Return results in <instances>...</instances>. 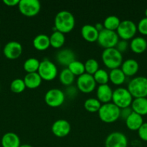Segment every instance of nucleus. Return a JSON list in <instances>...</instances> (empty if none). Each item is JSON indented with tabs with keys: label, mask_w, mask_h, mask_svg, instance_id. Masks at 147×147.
<instances>
[{
	"label": "nucleus",
	"mask_w": 147,
	"mask_h": 147,
	"mask_svg": "<svg viewBox=\"0 0 147 147\" xmlns=\"http://www.w3.org/2000/svg\"><path fill=\"white\" fill-rule=\"evenodd\" d=\"M112 93L113 90L108 84L99 85L97 88V98L101 103H110L112 100Z\"/></svg>",
	"instance_id": "nucleus-16"
},
{
	"label": "nucleus",
	"mask_w": 147,
	"mask_h": 147,
	"mask_svg": "<svg viewBox=\"0 0 147 147\" xmlns=\"http://www.w3.org/2000/svg\"><path fill=\"white\" fill-rule=\"evenodd\" d=\"M26 86L23 79L16 78L10 83V89L14 93H21L25 90Z\"/></svg>",
	"instance_id": "nucleus-33"
},
{
	"label": "nucleus",
	"mask_w": 147,
	"mask_h": 147,
	"mask_svg": "<svg viewBox=\"0 0 147 147\" xmlns=\"http://www.w3.org/2000/svg\"><path fill=\"white\" fill-rule=\"evenodd\" d=\"M81 34L86 41L89 42H95L97 41L99 32L97 30L94 25L86 24L82 26L81 29Z\"/></svg>",
	"instance_id": "nucleus-17"
},
{
	"label": "nucleus",
	"mask_w": 147,
	"mask_h": 147,
	"mask_svg": "<svg viewBox=\"0 0 147 147\" xmlns=\"http://www.w3.org/2000/svg\"><path fill=\"white\" fill-rule=\"evenodd\" d=\"M143 123H144V120L142 116L133 111L125 120V124L127 127L132 131H138Z\"/></svg>",
	"instance_id": "nucleus-22"
},
{
	"label": "nucleus",
	"mask_w": 147,
	"mask_h": 147,
	"mask_svg": "<svg viewBox=\"0 0 147 147\" xmlns=\"http://www.w3.org/2000/svg\"><path fill=\"white\" fill-rule=\"evenodd\" d=\"M137 32V26L131 20H123L121 21L116 30L118 37H120L121 40H132L135 36Z\"/></svg>",
	"instance_id": "nucleus-8"
},
{
	"label": "nucleus",
	"mask_w": 147,
	"mask_h": 147,
	"mask_svg": "<svg viewBox=\"0 0 147 147\" xmlns=\"http://www.w3.org/2000/svg\"><path fill=\"white\" fill-rule=\"evenodd\" d=\"M137 30H138L141 34L144 35H147V18L144 17L141 19L138 23L137 25Z\"/></svg>",
	"instance_id": "nucleus-35"
},
{
	"label": "nucleus",
	"mask_w": 147,
	"mask_h": 147,
	"mask_svg": "<svg viewBox=\"0 0 147 147\" xmlns=\"http://www.w3.org/2000/svg\"><path fill=\"white\" fill-rule=\"evenodd\" d=\"M20 147H33V146L30 144H22L20 145Z\"/></svg>",
	"instance_id": "nucleus-42"
},
{
	"label": "nucleus",
	"mask_w": 147,
	"mask_h": 147,
	"mask_svg": "<svg viewBox=\"0 0 147 147\" xmlns=\"http://www.w3.org/2000/svg\"><path fill=\"white\" fill-rule=\"evenodd\" d=\"M75 80V76L67 68H64L59 74V80L66 86H71Z\"/></svg>",
	"instance_id": "nucleus-27"
},
{
	"label": "nucleus",
	"mask_w": 147,
	"mask_h": 147,
	"mask_svg": "<svg viewBox=\"0 0 147 147\" xmlns=\"http://www.w3.org/2000/svg\"><path fill=\"white\" fill-rule=\"evenodd\" d=\"M121 70L125 76H133L136 74L139 69V64L134 59H127L122 62L121 65Z\"/></svg>",
	"instance_id": "nucleus-18"
},
{
	"label": "nucleus",
	"mask_w": 147,
	"mask_h": 147,
	"mask_svg": "<svg viewBox=\"0 0 147 147\" xmlns=\"http://www.w3.org/2000/svg\"><path fill=\"white\" fill-rule=\"evenodd\" d=\"M41 5L38 0H20L19 11L26 17H31L37 15L40 11Z\"/></svg>",
	"instance_id": "nucleus-9"
},
{
	"label": "nucleus",
	"mask_w": 147,
	"mask_h": 147,
	"mask_svg": "<svg viewBox=\"0 0 147 147\" xmlns=\"http://www.w3.org/2000/svg\"><path fill=\"white\" fill-rule=\"evenodd\" d=\"M133 111L141 116L147 115V98H135L131 106Z\"/></svg>",
	"instance_id": "nucleus-20"
},
{
	"label": "nucleus",
	"mask_w": 147,
	"mask_h": 147,
	"mask_svg": "<svg viewBox=\"0 0 147 147\" xmlns=\"http://www.w3.org/2000/svg\"><path fill=\"white\" fill-rule=\"evenodd\" d=\"M138 136L143 141L147 142V122L144 123L138 130Z\"/></svg>",
	"instance_id": "nucleus-36"
},
{
	"label": "nucleus",
	"mask_w": 147,
	"mask_h": 147,
	"mask_svg": "<svg viewBox=\"0 0 147 147\" xmlns=\"http://www.w3.org/2000/svg\"><path fill=\"white\" fill-rule=\"evenodd\" d=\"M56 60L61 65L68 67L71 63L76 60V55L71 49H62L56 54Z\"/></svg>",
	"instance_id": "nucleus-15"
},
{
	"label": "nucleus",
	"mask_w": 147,
	"mask_h": 147,
	"mask_svg": "<svg viewBox=\"0 0 147 147\" xmlns=\"http://www.w3.org/2000/svg\"><path fill=\"white\" fill-rule=\"evenodd\" d=\"M145 15H146V17L147 18V8L146 9V10H145Z\"/></svg>",
	"instance_id": "nucleus-43"
},
{
	"label": "nucleus",
	"mask_w": 147,
	"mask_h": 147,
	"mask_svg": "<svg viewBox=\"0 0 147 147\" xmlns=\"http://www.w3.org/2000/svg\"><path fill=\"white\" fill-rule=\"evenodd\" d=\"M3 53L7 59L15 60L22 53V46L17 41H10L4 45Z\"/></svg>",
	"instance_id": "nucleus-13"
},
{
	"label": "nucleus",
	"mask_w": 147,
	"mask_h": 147,
	"mask_svg": "<svg viewBox=\"0 0 147 147\" xmlns=\"http://www.w3.org/2000/svg\"><path fill=\"white\" fill-rule=\"evenodd\" d=\"M119 17L115 15H110L105 19L103 22L104 28L107 30L115 31L118 29L120 23Z\"/></svg>",
	"instance_id": "nucleus-29"
},
{
	"label": "nucleus",
	"mask_w": 147,
	"mask_h": 147,
	"mask_svg": "<svg viewBox=\"0 0 147 147\" xmlns=\"http://www.w3.org/2000/svg\"><path fill=\"white\" fill-rule=\"evenodd\" d=\"M105 147H127L128 139L122 132L113 131L105 139Z\"/></svg>",
	"instance_id": "nucleus-12"
},
{
	"label": "nucleus",
	"mask_w": 147,
	"mask_h": 147,
	"mask_svg": "<svg viewBox=\"0 0 147 147\" xmlns=\"http://www.w3.org/2000/svg\"><path fill=\"white\" fill-rule=\"evenodd\" d=\"M130 47L133 53L141 54L147 48V41L143 37H135L131 40Z\"/></svg>",
	"instance_id": "nucleus-23"
},
{
	"label": "nucleus",
	"mask_w": 147,
	"mask_h": 147,
	"mask_svg": "<svg viewBox=\"0 0 147 147\" xmlns=\"http://www.w3.org/2000/svg\"><path fill=\"white\" fill-rule=\"evenodd\" d=\"M77 87H74L71 85V86H67V88H66L65 90V96H68L70 98H74L76 96V95L77 94Z\"/></svg>",
	"instance_id": "nucleus-39"
},
{
	"label": "nucleus",
	"mask_w": 147,
	"mask_h": 147,
	"mask_svg": "<svg viewBox=\"0 0 147 147\" xmlns=\"http://www.w3.org/2000/svg\"><path fill=\"white\" fill-rule=\"evenodd\" d=\"M85 73L93 76L99 70V63L95 58H89L85 62Z\"/></svg>",
	"instance_id": "nucleus-34"
},
{
	"label": "nucleus",
	"mask_w": 147,
	"mask_h": 147,
	"mask_svg": "<svg viewBox=\"0 0 147 147\" xmlns=\"http://www.w3.org/2000/svg\"><path fill=\"white\" fill-rule=\"evenodd\" d=\"M51 131L53 134L59 138H63L69 135L71 131V125L65 119H59L53 123Z\"/></svg>",
	"instance_id": "nucleus-14"
},
{
	"label": "nucleus",
	"mask_w": 147,
	"mask_h": 147,
	"mask_svg": "<svg viewBox=\"0 0 147 147\" xmlns=\"http://www.w3.org/2000/svg\"><path fill=\"white\" fill-rule=\"evenodd\" d=\"M133 96L128 90L125 88H118L113 90L112 100L119 109L129 107L133 102Z\"/></svg>",
	"instance_id": "nucleus-5"
},
{
	"label": "nucleus",
	"mask_w": 147,
	"mask_h": 147,
	"mask_svg": "<svg viewBox=\"0 0 147 147\" xmlns=\"http://www.w3.org/2000/svg\"><path fill=\"white\" fill-rule=\"evenodd\" d=\"M94 26H95V27L97 29V30L99 32L100 31H102V30L104 29L103 24H102V23H100V22L96 23V24H95V25H94Z\"/></svg>",
	"instance_id": "nucleus-41"
},
{
	"label": "nucleus",
	"mask_w": 147,
	"mask_h": 147,
	"mask_svg": "<svg viewBox=\"0 0 147 147\" xmlns=\"http://www.w3.org/2000/svg\"><path fill=\"white\" fill-rule=\"evenodd\" d=\"M120 109L113 103H103L98 111V115L102 121L111 123L116 121L120 118Z\"/></svg>",
	"instance_id": "nucleus-3"
},
{
	"label": "nucleus",
	"mask_w": 147,
	"mask_h": 147,
	"mask_svg": "<svg viewBox=\"0 0 147 147\" xmlns=\"http://www.w3.org/2000/svg\"><path fill=\"white\" fill-rule=\"evenodd\" d=\"M97 83L92 75L84 73L78 76L76 80V87L78 90L84 93H90L96 88Z\"/></svg>",
	"instance_id": "nucleus-11"
},
{
	"label": "nucleus",
	"mask_w": 147,
	"mask_h": 147,
	"mask_svg": "<svg viewBox=\"0 0 147 147\" xmlns=\"http://www.w3.org/2000/svg\"><path fill=\"white\" fill-rule=\"evenodd\" d=\"M49 37H50V46L56 49L61 48L64 45L66 40L64 34L58 30H55Z\"/></svg>",
	"instance_id": "nucleus-26"
},
{
	"label": "nucleus",
	"mask_w": 147,
	"mask_h": 147,
	"mask_svg": "<svg viewBox=\"0 0 147 147\" xmlns=\"http://www.w3.org/2000/svg\"><path fill=\"white\" fill-rule=\"evenodd\" d=\"M66 96L64 92L59 88H51L48 90L44 96L46 104L50 107H59L63 103Z\"/></svg>",
	"instance_id": "nucleus-10"
},
{
	"label": "nucleus",
	"mask_w": 147,
	"mask_h": 147,
	"mask_svg": "<svg viewBox=\"0 0 147 147\" xmlns=\"http://www.w3.org/2000/svg\"><path fill=\"white\" fill-rule=\"evenodd\" d=\"M20 0H4L3 3L8 7H14L18 6Z\"/></svg>",
	"instance_id": "nucleus-40"
},
{
	"label": "nucleus",
	"mask_w": 147,
	"mask_h": 147,
	"mask_svg": "<svg viewBox=\"0 0 147 147\" xmlns=\"http://www.w3.org/2000/svg\"><path fill=\"white\" fill-rule=\"evenodd\" d=\"M35 48L40 51L46 50L50 46V37L46 34H39L35 37L33 40Z\"/></svg>",
	"instance_id": "nucleus-21"
},
{
	"label": "nucleus",
	"mask_w": 147,
	"mask_h": 147,
	"mask_svg": "<svg viewBox=\"0 0 147 147\" xmlns=\"http://www.w3.org/2000/svg\"><path fill=\"white\" fill-rule=\"evenodd\" d=\"M0 48H1V45H0Z\"/></svg>",
	"instance_id": "nucleus-44"
},
{
	"label": "nucleus",
	"mask_w": 147,
	"mask_h": 147,
	"mask_svg": "<svg viewBox=\"0 0 147 147\" xmlns=\"http://www.w3.org/2000/svg\"><path fill=\"white\" fill-rule=\"evenodd\" d=\"M120 109V117L122 119H124L125 121L128 119V116H129L133 112V110L132 109H131V106Z\"/></svg>",
	"instance_id": "nucleus-38"
},
{
	"label": "nucleus",
	"mask_w": 147,
	"mask_h": 147,
	"mask_svg": "<svg viewBox=\"0 0 147 147\" xmlns=\"http://www.w3.org/2000/svg\"><path fill=\"white\" fill-rule=\"evenodd\" d=\"M23 80L25 83L26 88L30 89H35L40 86L43 79L41 78L38 73L35 72V73H27Z\"/></svg>",
	"instance_id": "nucleus-24"
},
{
	"label": "nucleus",
	"mask_w": 147,
	"mask_h": 147,
	"mask_svg": "<svg viewBox=\"0 0 147 147\" xmlns=\"http://www.w3.org/2000/svg\"><path fill=\"white\" fill-rule=\"evenodd\" d=\"M102 60L104 65L111 70L118 68L122 63V53L115 47L104 49L102 53Z\"/></svg>",
	"instance_id": "nucleus-2"
},
{
	"label": "nucleus",
	"mask_w": 147,
	"mask_h": 147,
	"mask_svg": "<svg viewBox=\"0 0 147 147\" xmlns=\"http://www.w3.org/2000/svg\"><path fill=\"white\" fill-rule=\"evenodd\" d=\"M128 91L133 97L146 98L147 96V78L138 76L130 80L128 85Z\"/></svg>",
	"instance_id": "nucleus-4"
},
{
	"label": "nucleus",
	"mask_w": 147,
	"mask_h": 147,
	"mask_svg": "<svg viewBox=\"0 0 147 147\" xmlns=\"http://www.w3.org/2000/svg\"><path fill=\"white\" fill-rule=\"evenodd\" d=\"M102 103L95 98H87L84 103V107L87 111L91 112V113H95L98 112V111L100 109Z\"/></svg>",
	"instance_id": "nucleus-30"
},
{
	"label": "nucleus",
	"mask_w": 147,
	"mask_h": 147,
	"mask_svg": "<svg viewBox=\"0 0 147 147\" xmlns=\"http://www.w3.org/2000/svg\"><path fill=\"white\" fill-rule=\"evenodd\" d=\"M118 41L119 37L116 32L104 28L99 32L97 42L100 47H103L104 49H108L115 47Z\"/></svg>",
	"instance_id": "nucleus-6"
},
{
	"label": "nucleus",
	"mask_w": 147,
	"mask_h": 147,
	"mask_svg": "<svg viewBox=\"0 0 147 147\" xmlns=\"http://www.w3.org/2000/svg\"><path fill=\"white\" fill-rule=\"evenodd\" d=\"M68 69L75 76H79L85 73L84 63L79 60H74L69 64Z\"/></svg>",
	"instance_id": "nucleus-31"
},
{
	"label": "nucleus",
	"mask_w": 147,
	"mask_h": 147,
	"mask_svg": "<svg viewBox=\"0 0 147 147\" xmlns=\"http://www.w3.org/2000/svg\"><path fill=\"white\" fill-rule=\"evenodd\" d=\"M56 30L63 33H69L75 27V17L71 11L62 10L56 14L54 19Z\"/></svg>",
	"instance_id": "nucleus-1"
},
{
	"label": "nucleus",
	"mask_w": 147,
	"mask_h": 147,
	"mask_svg": "<svg viewBox=\"0 0 147 147\" xmlns=\"http://www.w3.org/2000/svg\"><path fill=\"white\" fill-rule=\"evenodd\" d=\"M126 76L120 67L112 69L109 73V79L112 83L117 86L122 84L125 82Z\"/></svg>",
	"instance_id": "nucleus-25"
},
{
	"label": "nucleus",
	"mask_w": 147,
	"mask_h": 147,
	"mask_svg": "<svg viewBox=\"0 0 147 147\" xmlns=\"http://www.w3.org/2000/svg\"><path fill=\"white\" fill-rule=\"evenodd\" d=\"M94 79L97 83L99 85L108 84L109 79V73L104 69L99 68V70L93 75Z\"/></svg>",
	"instance_id": "nucleus-32"
},
{
	"label": "nucleus",
	"mask_w": 147,
	"mask_h": 147,
	"mask_svg": "<svg viewBox=\"0 0 147 147\" xmlns=\"http://www.w3.org/2000/svg\"><path fill=\"white\" fill-rule=\"evenodd\" d=\"M40 62L35 57H30L24 62L23 68L27 73L37 72Z\"/></svg>",
	"instance_id": "nucleus-28"
},
{
	"label": "nucleus",
	"mask_w": 147,
	"mask_h": 147,
	"mask_svg": "<svg viewBox=\"0 0 147 147\" xmlns=\"http://www.w3.org/2000/svg\"><path fill=\"white\" fill-rule=\"evenodd\" d=\"M37 73L43 80L50 81L57 76L58 69L55 63L46 59L40 62Z\"/></svg>",
	"instance_id": "nucleus-7"
},
{
	"label": "nucleus",
	"mask_w": 147,
	"mask_h": 147,
	"mask_svg": "<svg viewBox=\"0 0 147 147\" xmlns=\"http://www.w3.org/2000/svg\"><path fill=\"white\" fill-rule=\"evenodd\" d=\"M2 147H20V139L14 132H7L3 135L1 140Z\"/></svg>",
	"instance_id": "nucleus-19"
},
{
	"label": "nucleus",
	"mask_w": 147,
	"mask_h": 147,
	"mask_svg": "<svg viewBox=\"0 0 147 147\" xmlns=\"http://www.w3.org/2000/svg\"><path fill=\"white\" fill-rule=\"evenodd\" d=\"M128 43L126 40H119L117 43L116 46H115V48L118 50L120 53H124V52L126 51V50L128 49Z\"/></svg>",
	"instance_id": "nucleus-37"
}]
</instances>
